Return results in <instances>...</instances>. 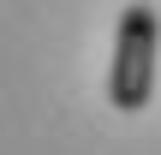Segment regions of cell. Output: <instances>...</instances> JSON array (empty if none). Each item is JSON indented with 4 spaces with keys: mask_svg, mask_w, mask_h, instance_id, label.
<instances>
[{
    "mask_svg": "<svg viewBox=\"0 0 161 155\" xmlns=\"http://www.w3.org/2000/svg\"><path fill=\"white\" fill-rule=\"evenodd\" d=\"M155 54H161V12L149 0H131V6L119 12L114 66H108V102H114L119 113L149 108V96H155Z\"/></svg>",
    "mask_w": 161,
    "mask_h": 155,
    "instance_id": "obj_1",
    "label": "cell"
}]
</instances>
